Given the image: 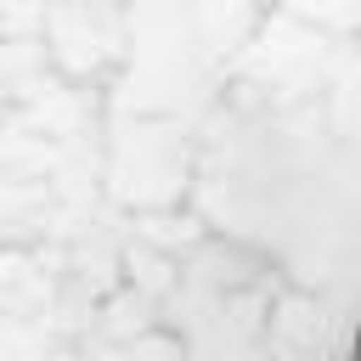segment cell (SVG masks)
<instances>
[{
	"instance_id": "1",
	"label": "cell",
	"mask_w": 361,
	"mask_h": 361,
	"mask_svg": "<svg viewBox=\"0 0 361 361\" xmlns=\"http://www.w3.org/2000/svg\"><path fill=\"white\" fill-rule=\"evenodd\" d=\"M350 361H361V316H355V338H350Z\"/></svg>"
}]
</instances>
